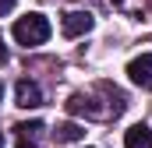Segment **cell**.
<instances>
[{"mask_svg":"<svg viewBox=\"0 0 152 148\" xmlns=\"http://www.w3.org/2000/svg\"><path fill=\"white\" fill-rule=\"evenodd\" d=\"M11 32H14V39H18L21 46H42V42L50 39L53 28H50V21H46L42 14H25V18H18V21H14V28H11Z\"/></svg>","mask_w":152,"mask_h":148,"instance_id":"6da1fadb","label":"cell"},{"mask_svg":"<svg viewBox=\"0 0 152 148\" xmlns=\"http://www.w3.org/2000/svg\"><path fill=\"white\" fill-rule=\"evenodd\" d=\"M92 28V14L88 11H67L64 14V21H60V32L67 39H78V36H85Z\"/></svg>","mask_w":152,"mask_h":148,"instance_id":"7a4b0ae2","label":"cell"},{"mask_svg":"<svg viewBox=\"0 0 152 148\" xmlns=\"http://www.w3.org/2000/svg\"><path fill=\"white\" fill-rule=\"evenodd\" d=\"M14 99H18L21 110H36V106H42V88H39L36 81H18Z\"/></svg>","mask_w":152,"mask_h":148,"instance_id":"3957f363","label":"cell"},{"mask_svg":"<svg viewBox=\"0 0 152 148\" xmlns=\"http://www.w3.org/2000/svg\"><path fill=\"white\" fill-rule=\"evenodd\" d=\"M127 78L134 85H152V53H142L127 64Z\"/></svg>","mask_w":152,"mask_h":148,"instance_id":"277c9868","label":"cell"},{"mask_svg":"<svg viewBox=\"0 0 152 148\" xmlns=\"http://www.w3.org/2000/svg\"><path fill=\"white\" fill-rule=\"evenodd\" d=\"M124 148H152V131L145 127V123L127 127V134H124Z\"/></svg>","mask_w":152,"mask_h":148,"instance_id":"5b68a950","label":"cell"},{"mask_svg":"<svg viewBox=\"0 0 152 148\" xmlns=\"http://www.w3.org/2000/svg\"><path fill=\"white\" fill-rule=\"evenodd\" d=\"M53 138H57V141H81L85 131H81L78 123H60V127L53 131Z\"/></svg>","mask_w":152,"mask_h":148,"instance_id":"8992f818","label":"cell"},{"mask_svg":"<svg viewBox=\"0 0 152 148\" xmlns=\"http://www.w3.org/2000/svg\"><path fill=\"white\" fill-rule=\"evenodd\" d=\"M14 131H21V138H32V134H36V131H42V123H18V127H14Z\"/></svg>","mask_w":152,"mask_h":148,"instance_id":"52a82bcc","label":"cell"},{"mask_svg":"<svg viewBox=\"0 0 152 148\" xmlns=\"http://www.w3.org/2000/svg\"><path fill=\"white\" fill-rule=\"evenodd\" d=\"M11 7H14V0H0V14H7Z\"/></svg>","mask_w":152,"mask_h":148,"instance_id":"ba28073f","label":"cell"},{"mask_svg":"<svg viewBox=\"0 0 152 148\" xmlns=\"http://www.w3.org/2000/svg\"><path fill=\"white\" fill-rule=\"evenodd\" d=\"M18 148H36V145H32V141H21V145H18Z\"/></svg>","mask_w":152,"mask_h":148,"instance_id":"9c48e42d","label":"cell"},{"mask_svg":"<svg viewBox=\"0 0 152 148\" xmlns=\"http://www.w3.org/2000/svg\"><path fill=\"white\" fill-rule=\"evenodd\" d=\"M4 57H7V53H4V42H0V60H4Z\"/></svg>","mask_w":152,"mask_h":148,"instance_id":"30bf717a","label":"cell"},{"mask_svg":"<svg viewBox=\"0 0 152 148\" xmlns=\"http://www.w3.org/2000/svg\"><path fill=\"white\" fill-rule=\"evenodd\" d=\"M0 99H4V85H0Z\"/></svg>","mask_w":152,"mask_h":148,"instance_id":"8fae6325","label":"cell"},{"mask_svg":"<svg viewBox=\"0 0 152 148\" xmlns=\"http://www.w3.org/2000/svg\"><path fill=\"white\" fill-rule=\"evenodd\" d=\"M0 148H4V134H0Z\"/></svg>","mask_w":152,"mask_h":148,"instance_id":"7c38bea8","label":"cell"},{"mask_svg":"<svg viewBox=\"0 0 152 148\" xmlns=\"http://www.w3.org/2000/svg\"><path fill=\"white\" fill-rule=\"evenodd\" d=\"M110 4H120V0H110Z\"/></svg>","mask_w":152,"mask_h":148,"instance_id":"4fadbf2b","label":"cell"}]
</instances>
